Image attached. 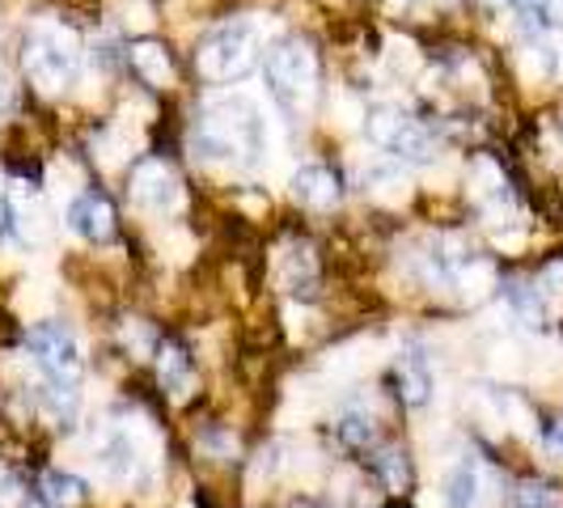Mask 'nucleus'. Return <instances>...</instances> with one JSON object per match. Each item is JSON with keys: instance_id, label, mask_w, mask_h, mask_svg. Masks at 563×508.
Wrapping results in <instances>:
<instances>
[{"instance_id": "obj_5", "label": "nucleus", "mask_w": 563, "mask_h": 508, "mask_svg": "<svg viewBox=\"0 0 563 508\" xmlns=\"http://www.w3.org/2000/svg\"><path fill=\"white\" fill-rule=\"evenodd\" d=\"M26 352L34 356V365L43 368L47 382L77 386L81 347H77V335H73L64 322H34V327L26 331Z\"/></svg>"}, {"instance_id": "obj_21", "label": "nucleus", "mask_w": 563, "mask_h": 508, "mask_svg": "<svg viewBox=\"0 0 563 508\" xmlns=\"http://www.w3.org/2000/svg\"><path fill=\"white\" fill-rule=\"evenodd\" d=\"M512 508H555V492L542 483H526L512 492Z\"/></svg>"}, {"instance_id": "obj_7", "label": "nucleus", "mask_w": 563, "mask_h": 508, "mask_svg": "<svg viewBox=\"0 0 563 508\" xmlns=\"http://www.w3.org/2000/svg\"><path fill=\"white\" fill-rule=\"evenodd\" d=\"M132 199L141 203L144 212H157V217H166V212H174V208L183 203L178 174H174L166 162L148 157V162H141V166L132 169Z\"/></svg>"}, {"instance_id": "obj_11", "label": "nucleus", "mask_w": 563, "mask_h": 508, "mask_svg": "<svg viewBox=\"0 0 563 508\" xmlns=\"http://www.w3.org/2000/svg\"><path fill=\"white\" fill-rule=\"evenodd\" d=\"M395 377H398V395H402L407 407H423L432 398V368H428V356H423L420 347H407L398 356Z\"/></svg>"}, {"instance_id": "obj_20", "label": "nucleus", "mask_w": 563, "mask_h": 508, "mask_svg": "<svg viewBox=\"0 0 563 508\" xmlns=\"http://www.w3.org/2000/svg\"><path fill=\"white\" fill-rule=\"evenodd\" d=\"M373 466L382 471V479L390 483L395 492H402L407 487V479H411V471H407V453L402 450H395V445H386V450L373 457Z\"/></svg>"}, {"instance_id": "obj_17", "label": "nucleus", "mask_w": 563, "mask_h": 508, "mask_svg": "<svg viewBox=\"0 0 563 508\" xmlns=\"http://www.w3.org/2000/svg\"><path fill=\"white\" fill-rule=\"evenodd\" d=\"M132 68H136L148 85H169V56H166V47H157V43L132 47Z\"/></svg>"}, {"instance_id": "obj_8", "label": "nucleus", "mask_w": 563, "mask_h": 508, "mask_svg": "<svg viewBox=\"0 0 563 508\" xmlns=\"http://www.w3.org/2000/svg\"><path fill=\"white\" fill-rule=\"evenodd\" d=\"M68 225L89 242H111L114 238V203L102 191H81L68 203Z\"/></svg>"}, {"instance_id": "obj_14", "label": "nucleus", "mask_w": 563, "mask_h": 508, "mask_svg": "<svg viewBox=\"0 0 563 508\" xmlns=\"http://www.w3.org/2000/svg\"><path fill=\"white\" fill-rule=\"evenodd\" d=\"M280 284L288 292H313V284H318V258H313L310 246H292V251L284 254Z\"/></svg>"}, {"instance_id": "obj_24", "label": "nucleus", "mask_w": 563, "mask_h": 508, "mask_svg": "<svg viewBox=\"0 0 563 508\" xmlns=\"http://www.w3.org/2000/svg\"><path fill=\"white\" fill-rule=\"evenodd\" d=\"M483 4H492V9H505V4H517V0H483Z\"/></svg>"}, {"instance_id": "obj_12", "label": "nucleus", "mask_w": 563, "mask_h": 508, "mask_svg": "<svg viewBox=\"0 0 563 508\" xmlns=\"http://www.w3.org/2000/svg\"><path fill=\"white\" fill-rule=\"evenodd\" d=\"M483 483L479 457H462L445 479V508H483Z\"/></svg>"}, {"instance_id": "obj_22", "label": "nucleus", "mask_w": 563, "mask_h": 508, "mask_svg": "<svg viewBox=\"0 0 563 508\" xmlns=\"http://www.w3.org/2000/svg\"><path fill=\"white\" fill-rule=\"evenodd\" d=\"M0 508H30V492L13 475H0Z\"/></svg>"}, {"instance_id": "obj_10", "label": "nucleus", "mask_w": 563, "mask_h": 508, "mask_svg": "<svg viewBox=\"0 0 563 508\" xmlns=\"http://www.w3.org/2000/svg\"><path fill=\"white\" fill-rule=\"evenodd\" d=\"M157 377H162V386L169 390L174 402H187L191 390H196V365H191V356L178 343H162L157 347Z\"/></svg>"}, {"instance_id": "obj_9", "label": "nucleus", "mask_w": 563, "mask_h": 508, "mask_svg": "<svg viewBox=\"0 0 563 508\" xmlns=\"http://www.w3.org/2000/svg\"><path fill=\"white\" fill-rule=\"evenodd\" d=\"M292 196L301 199L306 208H318V212H327V208H335L339 203V174L327 166H301L292 174Z\"/></svg>"}, {"instance_id": "obj_3", "label": "nucleus", "mask_w": 563, "mask_h": 508, "mask_svg": "<svg viewBox=\"0 0 563 508\" xmlns=\"http://www.w3.org/2000/svg\"><path fill=\"white\" fill-rule=\"evenodd\" d=\"M26 73L30 81L38 85L43 93H59L68 89L77 68H81V52H77V38L56 22H38L26 34Z\"/></svg>"}, {"instance_id": "obj_1", "label": "nucleus", "mask_w": 563, "mask_h": 508, "mask_svg": "<svg viewBox=\"0 0 563 508\" xmlns=\"http://www.w3.org/2000/svg\"><path fill=\"white\" fill-rule=\"evenodd\" d=\"M263 144H267V119L254 98L221 93L203 102L196 132H191L196 157L221 162V166H254L263 157Z\"/></svg>"}, {"instance_id": "obj_4", "label": "nucleus", "mask_w": 563, "mask_h": 508, "mask_svg": "<svg viewBox=\"0 0 563 508\" xmlns=\"http://www.w3.org/2000/svg\"><path fill=\"white\" fill-rule=\"evenodd\" d=\"M263 77L284 107H306L313 98V85H318V59L301 38H284L267 52Z\"/></svg>"}, {"instance_id": "obj_15", "label": "nucleus", "mask_w": 563, "mask_h": 508, "mask_svg": "<svg viewBox=\"0 0 563 508\" xmlns=\"http://www.w3.org/2000/svg\"><path fill=\"white\" fill-rule=\"evenodd\" d=\"M38 496L47 508H77L85 500V483L77 475H64V471H43Z\"/></svg>"}, {"instance_id": "obj_23", "label": "nucleus", "mask_w": 563, "mask_h": 508, "mask_svg": "<svg viewBox=\"0 0 563 508\" xmlns=\"http://www.w3.org/2000/svg\"><path fill=\"white\" fill-rule=\"evenodd\" d=\"M542 445H547V453L563 457V416H551L542 423Z\"/></svg>"}, {"instance_id": "obj_18", "label": "nucleus", "mask_w": 563, "mask_h": 508, "mask_svg": "<svg viewBox=\"0 0 563 508\" xmlns=\"http://www.w3.org/2000/svg\"><path fill=\"white\" fill-rule=\"evenodd\" d=\"M335 432H339V441L347 445V450H368L373 445V420L368 416H361V411H347V416H339L335 423Z\"/></svg>"}, {"instance_id": "obj_6", "label": "nucleus", "mask_w": 563, "mask_h": 508, "mask_svg": "<svg viewBox=\"0 0 563 508\" xmlns=\"http://www.w3.org/2000/svg\"><path fill=\"white\" fill-rule=\"evenodd\" d=\"M368 141L386 148L398 162H428L432 157V136L423 132L420 119H411L398 107H377L368 111Z\"/></svg>"}, {"instance_id": "obj_16", "label": "nucleus", "mask_w": 563, "mask_h": 508, "mask_svg": "<svg viewBox=\"0 0 563 508\" xmlns=\"http://www.w3.org/2000/svg\"><path fill=\"white\" fill-rule=\"evenodd\" d=\"M505 297H508V306H512V313H517L526 327H542L547 310H542V292H538V288L512 280V284H505Z\"/></svg>"}, {"instance_id": "obj_13", "label": "nucleus", "mask_w": 563, "mask_h": 508, "mask_svg": "<svg viewBox=\"0 0 563 508\" xmlns=\"http://www.w3.org/2000/svg\"><path fill=\"white\" fill-rule=\"evenodd\" d=\"M98 466L111 475V479H132L136 471V445L128 432H111L102 445H98Z\"/></svg>"}, {"instance_id": "obj_2", "label": "nucleus", "mask_w": 563, "mask_h": 508, "mask_svg": "<svg viewBox=\"0 0 563 508\" xmlns=\"http://www.w3.org/2000/svg\"><path fill=\"white\" fill-rule=\"evenodd\" d=\"M258 43H263V30L251 18H233L225 26H217L196 52V68L203 81L225 85L246 77L258 59Z\"/></svg>"}, {"instance_id": "obj_19", "label": "nucleus", "mask_w": 563, "mask_h": 508, "mask_svg": "<svg viewBox=\"0 0 563 508\" xmlns=\"http://www.w3.org/2000/svg\"><path fill=\"white\" fill-rule=\"evenodd\" d=\"M365 183L377 199H407V178H402V169H395V166L368 169Z\"/></svg>"}]
</instances>
